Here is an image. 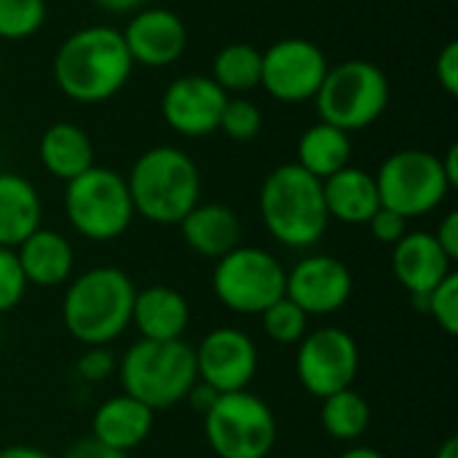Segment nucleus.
Returning <instances> with one entry per match:
<instances>
[{"mask_svg":"<svg viewBox=\"0 0 458 458\" xmlns=\"http://www.w3.org/2000/svg\"><path fill=\"white\" fill-rule=\"evenodd\" d=\"M354 293V276L349 266L333 255L301 258L284 282V295L301 306L309 317H327L341 311Z\"/></svg>","mask_w":458,"mask_h":458,"instance_id":"nucleus-14","label":"nucleus"},{"mask_svg":"<svg viewBox=\"0 0 458 458\" xmlns=\"http://www.w3.org/2000/svg\"><path fill=\"white\" fill-rule=\"evenodd\" d=\"M368 228H370V233H373L376 242L394 247V244L408 233V220H405L403 215H397V212L381 207V209L368 220Z\"/></svg>","mask_w":458,"mask_h":458,"instance_id":"nucleus-34","label":"nucleus"},{"mask_svg":"<svg viewBox=\"0 0 458 458\" xmlns=\"http://www.w3.org/2000/svg\"><path fill=\"white\" fill-rule=\"evenodd\" d=\"M67 223L89 242H113L134 220V204L126 177L107 166H91L64 188Z\"/></svg>","mask_w":458,"mask_h":458,"instance_id":"nucleus-7","label":"nucleus"},{"mask_svg":"<svg viewBox=\"0 0 458 458\" xmlns=\"http://www.w3.org/2000/svg\"><path fill=\"white\" fill-rule=\"evenodd\" d=\"M13 252L30 287H59L72 276L75 250L59 231L38 228Z\"/></svg>","mask_w":458,"mask_h":458,"instance_id":"nucleus-20","label":"nucleus"},{"mask_svg":"<svg viewBox=\"0 0 458 458\" xmlns=\"http://www.w3.org/2000/svg\"><path fill=\"white\" fill-rule=\"evenodd\" d=\"M228 94L209 75L174 78L161 97V115L182 137H209L220 129Z\"/></svg>","mask_w":458,"mask_h":458,"instance_id":"nucleus-15","label":"nucleus"},{"mask_svg":"<svg viewBox=\"0 0 458 458\" xmlns=\"http://www.w3.org/2000/svg\"><path fill=\"white\" fill-rule=\"evenodd\" d=\"M134 215L156 225H177L201 201V172L196 161L172 145L145 150L129 177Z\"/></svg>","mask_w":458,"mask_h":458,"instance_id":"nucleus-3","label":"nucleus"},{"mask_svg":"<svg viewBox=\"0 0 458 458\" xmlns=\"http://www.w3.org/2000/svg\"><path fill=\"white\" fill-rule=\"evenodd\" d=\"M432 236L437 239V244L443 247V252L451 260H458V212H448L440 220V225H437V231Z\"/></svg>","mask_w":458,"mask_h":458,"instance_id":"nucleus-37","label":"nucleus"},{"mask_svg":"<svg viewBox=\"0 0 458 458\" xmlns=\"http://www.w3.org/2000/svg\"><path fill=\"white\" fill-rule=\"evenodd\" d=\"M298 166L317 180H327L352 164V134L325 121L309 126L298 140Z\"/></svg>","mask_w":458,"mask_h":458,"instance_id":"nucleus-25","label":"nucleus"},{"mask_svg":"<svg viewBox=\"0 0 458 458\" xmlns=\"http://www.w3.org/2000/svg\"><path fill=\"white\" fill-rule=\"evenodd\" d=\"M121 35L131 62L142 67H169L182 56L188 46V30L182 19L169 8L137 11Z\"/></svg>","mask_w":458,"mask_h":458,"instance_id":"nucleus-16","label":"nucleus"},{"mask_svg":"<svg viewBox=\"0 0 458 458\" xmlns=\"http://www.w3.org/2000/svg\"><path fill=\"white\" fill-rule=\"evenodd\" d=\"M424 314H429L448 335L458 333V274H448L432 293L424 295Z\"/></svg>","mask_w":458,"mask_h":458,"instance_id":"nucleus-31","label":"nucleus"},{"mask_svg":"<svg viewBox=\"0 0 458 458\" xmlns=\"http://www.w3.org/2000/svg\"><path fill=\"white\" fill-rule=\"evenodd\" d=\"M217 397H220V392L217 389H212L209 384H204V381H196L193 386H191V392H188V397H185V403L204 419L212 408H215V403H217Z\"/></svg>","mask_w":458,"mask_h":458,"instance_id":"nucleus-38","label":"nucleus"},{"mask_svg":"<svg viewBox=\"0 0 458 458\" xmlns=\"http://www.w3.org/2000/svg\"><path fill=\"white\" fill-rule=\"evenodd\" d=\"M220 129L236 142H250L263 129V113L252 99H244V97L231 99L228 97L225 110L220 115Z\"/></svg>","mask_w":458,"mask_h":458,"instance_id":"nucleus-30","label":"nucleus"},{"mask_svg":"<svg viewBox=\"0 0 458 458\" xmlns=\"http://www.w3.org/2000/svg\"><path fill=\"white\" fill-rule=\"evenodd\" d=\"M330 62L325 51L306 38H282L263 51L260 86L279 102L314 99Z\"/></svg>","mask_w":458,"mask_h":458,"instance_id":"nucleus-12","label":"nucleus"},{"mask_svg":"<svg viewBox=\"0 0 458 458\" xmlns=\"http://www.w3.org/2000/svg\"><path fill=\"white\" fill-rule=\"evenodd\" d=\"M102 11H110V13H131L137 11L145 0H94Z\"/></svg>","mask_w":458,"mask_h":458,"instance_id":"nucleus-40","label":"nucleus"},{"mask_svg":"<svg viewBox=\"0 0 458 458\" xmlns=\"http://www.w3.org/2000/svg\"><path fill=\"white\" fill-rule=\"evenodd\" d=\"M137 287L115 266H94L78 274L62 298L64 330L83 346H110L131 327Z\"/></svg>","mask_w":458,"mask_h":458,"instance_id":"nucleus-2","label":"nucleus"},{"mask_svg":"<svg viewBox=\"0 0 458 458\" xmlns=\"http://www.w3.org/2000/svg\"><path fill=\"white\" fill-rule=\"evenodd\" d=\"M153 424H156V411H150L140 400L121 392L115 397L105 400L94 411L91 437L113 451L129 454L150 437Z\"/></svg>","mask_w":458,"mask_h":458,"instance_id":"nucleus-18","label":"nucleus"},{"mask_svg":"<svg viewBox=\"0 0 458 458\" xmlns=\"http://www.w3.org/2000/svg\"><path fill=\"white\" fill-rule=\"evenodd\" d=\"M287 268L276 255L239 244L220 260H215L212 271V293L215 298L233 314L260 317L274 301L284 295Z\"/></svg>","mask_w":458,"mask_h":458,"instance_id":"nucleus-9","label":"nucleus"},{"mask_svg":"<svg viewBox=\"0 0 458 458\" xmlns=\"http://www.w3.org/2000/svg\"><path fill=\"white\" fill-rule=\"evenodd\" d=\"M62 458H129V454H121V451H113L107 445H102L99 440L94 437H83L78 443H72L64 456Z\"/></svg>","mask_w":458,"mask_h":458,"instance_id":"nucleus-36","label":"nucleus"},{"mask_svg":"<svg viewBox=\"0 0 458 458\" xmlns=\"http://www.w3.org/2000/svg\"><path fill=\"white\" fill-rule=\"evenodd\" d=\"M392 271L413 298L432 293L454 271V260L429 231H408L392 247Z\"/></svg>","mask_w":458,"mask_h":458,"instance_id":"nucleus-17","label":"nucleus"},{"mask_svg":"<svg viewBox=\"0 0 458 458\" xmlns=\"http://www.w3.org/2000/svg\"><path fill=\"white\" fill-rule=\"evenodd\" d=\"M440 164H443V172H445V180H448V185H451V188H456L458 185V148L456 145H451V148H448V153L440 158Z\"/></svg>","mask_w":458,"mask_h":458,"instance_id":"nucleus-39","label":"nucleus"},{"mask_svg":"<svg viewBox=\"0 0 458 458\" xmlns=\"http://www.w3.org/2000/svg\"><path fill=\"white\" fill-rule=\"evenodd\" d=\"M0 458H51L43 454L40 448H30V445H8L0 451Z\"/></svg>","mask_w":458,"mask_h":458,"instance_id":"nucleus-41","label":"nucleus"},{"mask_svg":"<svg viewBox=\"0 0 458 458\" xmlns=\"http://www.w3.org/2000/svg\"><path fill=\"white\" fill-rule=\"evenodd\" d=\"M75 370L86 384H102L113 373H118V357L110 346H86V352L75 362Z\"/></svg>","mask_w":458,"mask_h":458,"instance_id":"nucleus-33","label":"nucleus"},{"mask_svg":"<svg viewBox=\"0 0 458 458\" xmlns=\"http://www.w3.org/2000/svg\"><path fill=\"white\" fill-rule=\"evenodd\" d=\"M309 314L295 306L287 295H282L279 301H274L263 314H260V322H263V330L266 335L274 341V344H282V346H293V344H301L303 335L309 333Z\"/></svg>","mask_w":458,"mask_h":458,"instance_id":"nucleus-28","label":"nucleus"},{"mask_svg":"<svg viewBox=\"0 0 458 458\" xmlns=\"http://www.w3.org/2000/svg\"><path fill=\"white\" fill-rule=\"evenodd\" d=\"M123 394L140 400L150 411H166L185 403L196 376V354L188 341H145L131 344L118 360Z\"/></svg>","mask_w":458,"mask_h":458,"instance_id":"nucleus-5","label":"nucleus"},{"mask_svg":"<svg viewBox=\"0 0 458 458\" xmlns=\"http://www.w3.org/2000/svg\"><path fill=\"white\" fill-rule=\"evenodd\" d=\"M295 373L301 386L317 400L352 389L360 373V346L354 335L344 327L309 330L295 352Z\"/></svg>","mask_w":458,"mask_h":458,"instance_id":"nucleus-11","label":"nucleus"},{"mask_svg":"<svg viewBox=\"0 0 458 458\" xmlns=\"http://www.w3.org/2000/svg\"><path fill=\"white\" fill-rule=\"evenodd\" d=\"M319 421H322V429L333 440H338V443H357L370 429L373 411H370L368 400L360 392H354V386H352V389L335 392V394L322 400Z\"/></svg>","mask_w":458,"mask_h":458,"instance_id":"nucleus-26","label":"nucleus"},{"mask_svg":"<svg viewBox=\"0 0 458 458\" xmlns=\"http://www.w3.org/2000/svg\"><path fill=\"white\" fill-rule=\"evenodd\" d=\"M435 72H437L440 86H443L451 97H456L458 94V43L456 40H448V43L443 46V51L437 54Z\"/></svg>","mask_w":458,"mask_h":458,"instance_id":"nucleus-35","label":"nucleus"},{"mask_svg":"<svg viewBox=\"0 0 458 458\" xmlns=\"http://www.w3.org/2000/svg\"><path fill=\"white\" fill-rule=\"evenodd\" d=\"M0 72H3V62H0Z\"/></svg>","mask_w":458,"mask_h":458,"instance_id":"nucleus-44","label":"nucleus"},{"mask_svg":"<svg viewBox=\"0 0 458 458\" xmlns=\"http://www.w3.org/2000/svg\"><path fill=\"white\" fill-rule=\"evenodd\" d=\"M46 21V0H0V38L24 40Z\"/></svg>","mask_w":458,"mask_h":458,"instance_id":"nucleus-29","label":"nucleus"},{"mask_svg":"<svg viewBox=\"0 0 458 458\" xmlns=\"http://www.w3.org/2000/svg\"><path fill=\"white\" fill-rule=\"evenodd\" d=\"M435 458H458V440L456 437H448L440 448H437V454Z\"/></svg>","mask_w":458,"mask_h":458,"instance_id":"nucleus-43","label":"nucleus"},{"mask_svg":"<svg viewBox=\"0 0 458 458\" xmlns=\"http://www.w3.org/2000/svg\"><path fill=\"white\" fill-rule=\"evenodd\" d=\"M338 458H386L381 451L368 448V445H352L349 451H344Z\"/></svg>","mask_w":458,"mask_h":458,"instance_id":"nucleus-42","label":"nucleus"},{"mask_svg":"<svg viewBox=\"0 0 458 458\" xmlns=\"http://www.w3.org/2000/svg\"><path fill=\"white\" fill-rule=\"evenodd\" d=\"M258 204L266 231L290 250L314 247L330 225L322 180L309 174L295 161L268 172L260 185Z\"/></svg>","mask_w":458,"mask_h":458,"instance_id":"nucleus-4","label":"nucleus"},{"mask_svg":"<svg viewBox=\"0 0 458 458\" xmlns=\"http://www.w3.org/2000/svg\"><path fill=\"white\" fill-rule=\"evenodd\" d=\"M319 121L344 131L373 126L389 105V78L368 59H346L327 70L317 91Z\"/></svg>","mask_w":458,"mask_h":458,"instance_id":"nucleus-6","label":"nucleus"},{"mask_svg":"<svg viewBox=\"0 0 458 458\" xmlns=\"http://www.w3.org/2000/svg\"><path fill=\"white\" fill-rule=\"evenodd\" d=\"M260 70H263V51H258L250 43H228L215 54L212 62V81L228 94V91H252L260 86Z\"/></svg>","mask_w":458,"mask_h":458,"instance_id":"nucleus-27","label":"nucleus"},{"mask_svg":"<svg viewBox=\"0 0 458 458\" xmlns=\"http://www.w3.org/2000/svg\"><path fill=\"white\" fill-rule=\"evenodd\" d=\"M43 204L38 188L13 172H0V247L16 250L40 228Z\"/></svg>","mask_w":458,"mask_h":458,"instance_id":"nucleus-23","label":"nucleus"},{"mask_svg":"<svg viewBox=\"0 0 458 458\" xmlns=\"http://www.w3.org/2000/svg\"><path fill=\"white\" fill-rule=\"evenodd\" d=\"M131 67L121 30L94 24L62 40L54 56V81L72 102L94 105L115 97L126 86Z\"/></svg>","mask_w":458,"mask_h":458,"instance_id":"nucleus-1","label":"nucleus"},{"mask_svg":"<svg viewBox=\"0 0 458 458\" xmlns=\"http://www.w3.org/2000/svg\"><path fill=\"white\" fill-rule=\"evenodd\" d=\"M185 244L209 260H220L242 244V220L225 204H196L180 223Z\"/></svg>","mask_w":458,"mask_h":458,"instance_id":"nucleus-22","label":"nucleus"},{"mask_svg":"<svg viewBox=\"0 0 458 458\" xmlns=\"http://www.w3.org/2000/svg\"><path fill=\"white\" fill-rule=\"evenodd\" d=\"M27 279L19 268L16 252L8 247H0V314L13 311L27 293Z\"/></svg>","mask_w":458,"mask_h":458,"instance_id":"nucleus-32","label":"nucleus"},{"mask_svg":"<svg viewBox=\"0 0 458 458\" xmlns=\"http://www.w3.org/2000/svg\"><path fill=\"white\" fill-rule=\"evenodd\" d=\"M191 325V306L185 295L166 284L137 290L131 309V327L145 341H180Z\"/></svg>","mask_w":458,"mask_h":458,"instance_id":"nucleus-19","label":"nucleus"},{"mask_svg":"<svg viewBox=\"0 0 458 458\" xmlns=\"http://www.w3.org/2000/svg\"><path fill=\"white\" fill-rule=\"evenodd\" d=\"M204 435L217 458H266L276 445V416L250 389L220 394L204 416Z\"/></svg>","mask_w":458,"mask_h":458,"instance_id":"nucleus-8","label":"nucleus"},{"mask_svg":"<svg viewBox=\"0 0 458 458\" xmlns=\"http://www.w3.org/2000/svg\"><path fill=\"white\" fill-rule=\"evenodd\" d=\"M193 354L199 381L209 384L220 394L250 389L260 365L255 341L239 327L209 330L201 344L193 346Z\"/></svg>","mask_w":458,"mask_h":458,"instance_id":"nucleus-13","label":"nucleus"},{"mask_svg":"<svg viewBox=\"0 0 458 458\" xmlns=\"http://www.w3.org/2000/svg\"><path fill=\"white\" fill-rule=\"evenodd\" d=\"M373 177L381 207L403 215L405 220L435 212L454 191L445 180L440 156L416 148L392 153Z\"/></svg>","mask_w":458,"mask_h":458,"instance_id":"nucleus-10","label":"nucleus"},{"mask_svg":"<svg viewBox=\"0 0 458 458\" xmlns=\"http://www.w3.org/2000/svg\"><path fill=\"white\" fill-rule=\"evenodd\" d=\"M38 158L51 177L70 182L94 166V142L81 126L59 121L43 131L38 142Z\"/></svg>","mask_w":458,"mask_h":458,"instance_id":"nucleus-24","label":"nucleus"},{"mask_svg":"<svg viewBox=\"0 0 458 458\" xmlns=\"http://www.w3.org/2000/svg\"><path fill=\"white\" fill-rule=\"evenodd\" d=\"M322 196L327 217L346 225H368V220L381 209L376 177L352 164L322 180Z\"/></svg>","mask_w":458,"mask_h":458,"instance_id":"nucleus-21","label":"nucleus"}]
</instances>
